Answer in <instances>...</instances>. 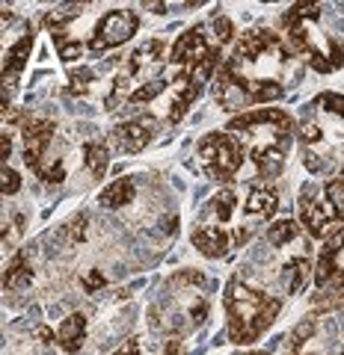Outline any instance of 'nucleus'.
Masks as SVG:
<instances>
[{
    "label": "nucleus",
    "instance_id": "29",
    "mask_svg": "<svg viewBox=\"0 0 344 355\" xmlns=\"http://www.w3.org/2000/svg\"><path fill=\"white\" fill-rule=\"evenodd\" d=\"M3 181H0V193L3 196H13V193H18L21 190V178H18V172H13V169H6L3 166Z\"/></svg>",
    "mask_w": 344,
    "mask_h": 355
},
{
    "label": "nucleus",
    "instance_id": "10",
    "mask_svg": "<svg viewBox=\"0 0 344 355\" xmlns=\"http://www.w3.org/2000/svg\"><path fill=\"white\" fill-rule=\"evenodd\" d=\"M30 51H33V36H21L13 48L6 51V60H3V92L15 86L18 74L24 71V65L30 60Z\"/></svg>",
    "mask_w": 344,
    "mask_h": 355
},
{
    "label": "nucleus",
    "instance_id": "41",
    "mask_svg": "<svg viewBox=\"0 0 344 355\" xmlns=\"http://www.w3.org/2000/svg\"><path fill=\"white\" fill-rule=\"evenodd\" d=\"M338 352H341V355H344V347H341V349H338Z\"/></svg>",
    "mask_w": 344,
    "mask_h": 355
},
{
    "label": "nucleus",
    "instance_id": "38",
    "mask_svg": "<svg viewBox=\"0 0 344 355\" xmlns=\"http://www.w3.org/2000/svg\"><path fill=\"white\" fill-rule=\"evenodd\" d=\"M36 335H39V340H45V343H51V340H54V331H51V329H39Z\"/></svg>",
    "mask_w": 344,
    "mask_h": 355
},
{
    "label": "nucleus",
    "instance_id": "15",
    "mask_svg": "<svg viewBox=\"0 0 344 355\" xmlns=\"http://www.w3.org/2000/svg\"><path fill=\"white\" fill-rule=\"evenodd\" d=\"M276 207H279V196H276L273 190H252L247 205H243V210H247L249 216H261V219L273 216Z\"/></svg>",
    "mask_w": 344,
    "mask_h": 355
},
{
    "label": "nucleus",
    "instance_id": "27",
    "mask_svg": "<svg viewBox=\"0 0 344 355\" xmlns=\"http://www.w3.org/2000/svg\"><path fill=\"white\" fill-rule=\"evenodd\" d=\"M90 80H92V71H90V69H77V71H72V77H69L72 95H86V89H90Z\"/></svg>",
    "mask_w": 344,
    "mask_h": 355
},
{
    "label": "nucleus",
    "instance_id": "22",
    "mask_svg": "<svg viewBox=\"0 0 344 355\" xmlns=\"http://www.w3.org/2000/svg\"><path fill=\"white\" fill-rule=\"evenodd\" d=\"M163 89H166V80H161V77H158V80L142 83L137 92H131V95H128V101H131V104H146V101H151V98H158Z\"/></svg>",
    "mask_w": 344,
    "mask_h": 355
},
{
    "label": "nucleus",
    "instance_id": "21",
    "mask_svg": "<svg viewBox=\"0 0 344 355\" xmlns=\"http://www.w3.org/2000/svg\"><path fill=\"white\" fill-rule=\"evenodd\" d=\"M320 18V6L315 3H297L294 9H288L285 24H303V21H318Z\"/></svg>",
    "mask_w": 344,
    "mask_h": 355
},
{
    "label": "nucleus",
    "instance_id": "6",
    "mask_svg": "<svg viewBox=\"0 0 344 355\" xmlns=\"http://www.w3.org/2000/svg\"><path fill=\"white\" fill-rule=\"evenodd\" d=\"M338 275H344V228L320 249V258L315 263V284L324 287Z\"/></svg>",
    "mask_w": 344,
    "mask_h": 355
},
{
    "label": "nucleus",
    "instance_id": "12",
    "mask_svg": "<svg viewBox=\"0 0 344 355\" xmlns=\"http://www.w3.org/2000/svg\"><path fill=\"white\" fill-rule=\"evenodd\" d=\"M83 338H86V317L83 314H69L63 320L60 331H57V343L65 352H77Z\"/></svg>",
    "mask_w": 344,
    "mask_h": 355
},
{
    "label": "nucleus",
    "instance_id": "24",
    "mask_svg": "<svg viewBox=\"0 0 344 355\" xmlns=\"http://www.w3.org/2000/svg\"><path fill=\"white\" fill-rule=\"evenodd\" d=\"M235 193L231 190H223V193H217L214 196V214L220 216V222H226V219H231V214H235Z\"/></svg>",
    "mask_w": 344,
    "mask_h": 355
},
{
    "label": "nucleus",
    "instance_id": "39",
    "mask_svg": "<svg viewBox=\"0 0 344 355\" xmlns=\"http://www.w3.org/2000/svg\"><path fill=\"white\" fill-rule=\"evenodd\" d=\"M181 352V347H179V340H172L170 347H166V355H179Z\"/></svg>",
    "mask_w": 344,
    "mask_h": 355
},
{
    "label": "nucleus",
    "instance_id": "14",
    "mask_svg": "<svg viewBox=\"0 0 344 355\" xmlns=\"http://www.w3.org/2000/svg\"><path fill=\"white\" fill-rule=\"evenodd\" d=\"M134 193H137L134 181H131V178H119V181L104 187L98 202H101V207H122V205H128L131 198H134Z\"/></svg>",
    "mask_w": 344,
    "mask_h": 355
},
{
    "label": "nucleus",
    "instance_id": "33",
    "mask_svg": "<svg viewBox=\"0 0 344 355\" xmlns=\"http://www.w3.org/2000/svg\"><path fill=\"white\" fill-rule=\"evenodd\" d=\"M83 287H86V291H98V287H104V275L98 270H90L83 275Z\"/></svg>",
    "mask_w": 344,
    "mask_h": 355
},
{
    "label": "nucleus",
    "instance_id": "11",
    "mask_svg": "<svg viewBox=\"0 0 344 355\" xmlns=\"http://www.w3.org/2000/svg\"><path fill=\"white\" fill-rule=\"evenodd\" d=\"M229 234L217 225H202L193 231V246L205 254V258H223L229 252Z\"/></svg>",
    "mask_w": 344,
    "mask_h": 355
},
{
    "label": "nucleus",
    "instance_id": "26",
    "mask_svg": "<svg viewBox=\"0 0 344 355\" xmlns=\"http://www.w3.org/2000/svg\"><path fill=\"white\" fill-rule=\"evenodd\" d=\"M315 107L327 110V113L344 116V95H336V92H320V95L315 98Z\"/></svg>",
    "mask_w": 344,
    "mask_h": 355
},
{
    "label": "nucleus",
    "instance_id": "35",
    "mask_svg": "<svg viewBox=\"0 0 344 355\" xmlns=\"http://www.w3.org/2000/svg\"><path fill=\"white\" fill-rule=\"evenodd\" d=\"M9 151H13V139H9V133H3V137H0V157H3V166L9 160Z\"/></svg>",
    "mask_w": 344,
    "mask_h": 355
},
{
    "label": "nucleus",
    "instance_id": "23",
    "mask_svg": "<svg viewBox=\"0 0 344 355\" xmlns=\"http://www.w3.org/2000/svg\"><path fill=\"white\" fill-rule=\"evenodd\" d=\"M54 44H57L60 60H65V62L81 60V53H83V44H81V42H74V39H65V33H60V36H54Z\"/></svg>",
    "mask_w": 344,
    "mask_h": 355
},
{
    "label": "nucleus",
    "instance_id": "20",
    "mask_svg": "<svg viewBox=\"0 0 344 355\" xmlns=\"http://www.w3.org/2000/svg\"><path fill=\"white\" fill-rule=\"evenodd\" d=\"M297 237V222L294 219H276L273 225H268V243L273 246H285Z\"/></svg>",
    "mask_w": 344,
    "mask_h": 355
},
{
    "label": "nucleus",
    "instance_id": "32",
    "mask_svg": "<svg viewBox=\"0 0 344 355\" xmlns=\"http://www.w3.org/2000/svg\"><path fill=\"white\" fill-rule=\"evenodd\" d=\"M329 65L332 69H341L344 65V44L341 42H329Z\"/></svg>",
    "mask_w": 344,
    "mask_h": 355
},
{
    "label": "nucleus",
    "instance_id": "28",
    "mask_svg": "<svg viewBox=\"0 0 344 355\" xmlns=\"http://www.w3.org/2000/svg\"><path fill=\"white\" fill-rule=\"evenodd\" d=\"M320 137H324V133H320L318 121H303V125H300V139H303V146H315V142H320Z\"/></svg>",
    "mask_w": 344,
    "mask_h": 355
},
{
    "label": "nucleus",
    "instance_id": "30",
    "mask_svg": "<svg viewBox=\"0 0 344 355\" xmlns=\"http://www.w3.org/2000/svg\"><path fill=\"white\" fill-rule=\"evenodd\" d=\"M39 178H42L45 184H63V181H65V169H63V163L42 166V169H39Z\"/></svg>",
    "mask_w": 344,
    "mask_h": 355
},
{
    "label": "nucleus",
    "instance_id": "19",
    "mask_svg": "<svg viewBox=\"0 0 344 355\" xmlns=\"http://www.w3.org/2000/svg\"><path fill=\"white\" fill-rule=\"evenodd\" d=\"M309 261L306 258H294L291 263H285V284H288V291L291 293H300L306 287V282H309Z\"/></svg>",
    "mask_w": 344,
    "mask_h": 355
},
{
    "label": "nucleus",
    "instance_id": "2",
    "mask_svg": "<svg viewBox=\"0 0 344 355\" xmlns=\"http://www.w3.org/2000/svg\"><path fill=\"white\" fill-rule=\"evenodd\" d=\"M282 302L273 296H264L247 282L235 279L226 291V314H229V340L231 343H252L259 340L268 326L279 314Z\"/></svg>",
    "mask_w": 344,
    "mask_h": 355
},
{
    "label": "nucleus",
    "instance_id": "8",
    "mask_svg": "<svg viewBox=\"0 0 344 355\" xmlns=\"http://www.w3.org/2000/svg\"><path fill=\"white\" fill-rule=\"evenodd\" d=\"M208 53V44H205V36L199 27H190L184 33V36H179V42L172 44V53L170 60L179 62V65H193L199 57H205Z\"/></svg>",
    "mask_w": 344,
    "mask_h": 355
},
{
    "label": "nucleus",
    "instance_id": "1",
    "mask_svg": "<svg viewBox=\"0 0 344 355\" xmlns=\"http://www.w3.org/2000/svg\"><path fill=\"white\" fill-rule=\"evenodd\" d=\"M291 128L294 121L285 110H249L238 119L229 121V130H247L255 137L249 157L259 166L261 178H276L285 166V151H288V139H291Z\"/></svg>",
    "mask_w": 344,
    "mask_h": 355
},
{
    "label": "nucleus",
    "instance_id": "17",
    "mask_svg": "<svg viewBox=\"0 0 344 355\" xmlns=\"http://www.w3.org/2000/svg\"><path fill=\"white\" fill-rule=\"evenodd\" d=\"M83 163L95 178H104L107 172V163H110V154H107V146L104 142H86L83 148Z\"/></svg>",
    "mask_w": 344,
    "mask_h": 355
},
{
    "label": "nucleus",
    "instance_id": "9",
    "mask_svg": "<svg viewBox=\"0 0 344 355\" xmlns=\"http://www.w3.org/2000/svg\"><path fill=\"white\" fill-rule=\"evenodd\" d=\"M113 137L119 142V148L125 151H142L151 142V121L149 119H134V121H125L113 130Z\"/></svg>",
    "mask_w": 344,
    "mask_h": 355
},
{
    "label": "nucleus",
    "instance_id": "3",
    "mask_svg": "<svg viewBox=\"0 0 344 355\" xmlns=\"http://www.w3.org/2000/svg\"><path fill=\"white\" fill-rule=\"evenodd\" d=\"M199 160L211 178L229 181L243 163V146L235 139V133H208L199 142Z\"/></svg>",
    "mask_w": 344,
    "mask_h": 355
},
{
    "label": "nucleus",
    "instance_id": "36",
    "mask_svg": "<svg viewBox=\"0 0 344 355\" xmlns=\"http://www.w3.org/2000/svg\"><path fill=\"white\" fill-rule=\"evenodd\" d=\"M83 225H86V216H77L72 222V240H81L83 237Z\"/></svg>",
    "mask_w": 344,
    "mask_h": 355
},
{
    "label": "nucleus",
    "instance_id": "40",
    "mask_svg": "<svg viewBox=\"0 0 344 355\" xmlns=\"http://www.w3.org/2000/svg\"><path fill=\"white\" fill-rule=\"evenodd\" d=\"M338 291L344 293V275H338Z\"/></svg>",
    "mask_w": 344,
    "mask_h": 355
},
{
    "label": "nucleus",
    "instance_id": "18",
    "mask_svg": "<svg viewBox=\"0 0 344 355\" xmlns=\"http://www.w3.org/2000/svg\"><path fill=\"white\" fill-rule=\"evenodd\" d=\"M163 51H166V44L163 42H149V44H142V48L131 57V65H128V74H140L142 71V65H149V62H158L163 60Z\"/></svg>",
    "mask_w": 344,
    "mask_h": 355
},
{
    "label": "nucleus",
    "instance_id": "13",
    "mask_svg": "<svg viewBox=\"0 0 344 355\" xmlns=\"http://www.w3.org/2000/svg\"><path fill=\"white\" fill-rule=\"evenodd\" d=\"M217 65H220V48H208L205 57H199L190 69H187V80H190V86L196 89L199 95H202V86L208 83V77L217 71Z\"/></svg>",
    "mask_w": 344,
    "mask_h": 355
},
{
    "label": "nucleus",
    "instance_id": "7",
    "mask_svg": "<svg viewBox=\"0 0 344 355\" xmlns=\"http://www.w3.org/2000/svg\"><path fill=\"white\" fill-rule=\"evenodd\" d=\"M300 219H303V225L306 231L312 237H324L327 231L336 225V222H341L344 216L338 214L336 207H324V205H318V202H309V198H303V207H300Z\"/></svg>",
    "mask_w": 344,
    "mask_h": 355
},
{
    "label": "nucleus",
    "instance_id": "16",
    "mask_svg": "<svg viewBox=\"0 0 344 355\" xmlns=\"http://www.w3.org/2000/svg\"><path fill=\"white\" fill-rule=\"evenodd\" d=\"M33 279V272H30V263L24 254H15V261L6 266V272H3V287L6 291H21V287H27Z\"/></svg>",
    "mask_w": 344,
    "mask_h": 355
},
{
    "label": "nucleus",
    "instance_id": "25",
    "mask_svg": "<svg viewBox=\"0 0 344 355\" xmlns=\"http://www.w3.org/2000/svg\"><path fill=\"white\" fill-rule=\"evenodd\" d=\"M324 196H327V202L344 216V178H332V181L324 187Z\"/></svg>",
    "mask_w": 344,
    "mask_h": 355
},
{
    "label": "nucleus",
    "instance_id": "31",
    "mask_svg": "<svg viewBox=\"0 0 344 355\" xmlns=\"http://www.w3.org/2000/svg\"><path fill=\"white\" fill-rule=\"evenodd\" d=\"M214 33H217L220 42H231V39H235V27H231L229 18H217L214 21Z\"/></svg>",
    "mask_w": 344,
    "mask_h": 355
},
{
    "label": "nucleus",
    "instance_id": "4",
    "mask_svg": "<svg viewBox=\"0 0 344 355\" xmlns=\"http://www.w3.org/2000/svg\"><path fill=\"white\" fill-rule=\"evenodd\" d=\"M137 27H140L137 12H131V9H113V12H107L101 21H98L90 48L95 53L110 51V48H119V44H125L131 36H134Z\"/></svg>",
    "mask_w": 344,
    "mask_h": 355
},
{
    "label": "nucleus",
    "instance_id": "37",
    "mask_svg": "<svg viewBox=\"0 0 344 355\" xmlns=\"http://www.w3.org/2000/svg\"><path fill=\"white\" fill-rule=\"evenodd\" d=\"M190 314H193V320H196V323H205V314H208V308H205V302H202V305H199V308H193V311H190Z\"/></svg>",
    "mask_w": 344,
    "mask_h": 355
},
{
    "label": "nucleus",
    "instance_id": "5",
    "mask_svg": "<svg viewBox=\"0 0 344 355\" xmlns=\"http://www.w3.org/2000/svg\"><path fill=\"white\" fill-rule=\"evenodd\" d=\"M54 130H57V125H54L51 119H30L24 130H21L24 133V163L33 172L42 169V154H45Z\"/></svg>",
    "mask_w": 344,
    "mask_h": 355
},
{
    "label": "nucleus",
    "instance_id": "42",
    "mask_svg": "<svg viewBox=\"0 0 344 355\" xmlns=\"http://www.w3.org/2000/svg\"><path fill=\"white\" fill-rule=\"evenodd\" d=\"M341 175H344V166H341Z\"/></svg>",
    "mask_w": 344,
    "mask_h": 355
},
{
    "label": "nucleus",
    "instance_id": "34",
    "mask_svg": "<svg viewBox=\"0 0 344 355\" xmlns=\"http://www.w3.org/2000/svg\"><path fill=\"white\" fill-rule=\"evenodd\" d=\"M113 355H140V340H137V338H128Z\"/></svg>",
    "mask_w": 344,
    "mask_h": 355
}]
</instances>
